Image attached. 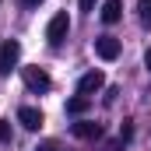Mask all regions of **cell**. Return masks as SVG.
<instances>
[{"mask_svg": "<svg viewBox=\"0 0 151 151\" xmlns=\"http://www.w3.org/2000/svg\"><path fill=\"white\" fill-rule=\"evenodd\" d=\"M67 32H70V18H67V11H56V14L49 18V25H46V39H49V46H63Z\"/></svg>", "mask_w": 151, "mask_h": 151, "instance_id": "obj_1", "label": "cell"}, {"mask_svg": "<svg viewBox=\"0 0 151 151\" xmlns=\"http://www.w3.org/2000/svg\"><path fill=\"white\" fill-rule=\"evenodd\" d=\"M18 56H21V42L18 39H7L0 46V74H11L18 67Z\"/></svg>", "mask_w": 151, "mask_h": 151, "instance_id": "obj_2", "label": "cell"}, {"mask_svg": "<svg viewBox=\"0 0 151 151\" xmlns=\"http://www.w3.org/2000/svg\"><path fill=\"white\" fill-rule=\"evenodd\" d=\"M21 77H25V84H28L32 91H49V88H53V77L46 74L42 67H25Z\"/></svg>", "mask_w": 151, "mask_h": 151, "instance_id": "obj_3", "label": "cell"}, {"mask_svg": "<svg viewBox=\"0 0 151 151\" xmlns=\"http://www.w3.org/2000/svg\"><path fill=\"white\" fill-rule=\"evenodd\" d=\"M102 84H106V74H102V70H88V74L77 81V95H88V99H91Z\"/></svg>", "mask_w": 151, "mask_h": 151, "instance_id": "obj_4", "label": "cell"}, {"mask_svg": "<svg viewBox=\"0 0 151 151\" xmlns=\"http://www.w3.org/2000/svg\"><path fill=\"white\" fill-rule=\"evenodd\" d=\"M18 123H21L25 130H39V127L46 123V116H42V109H35V106H21V109H18Z\"/></svg>", "mask_w": 151, "mask_h": 151, "instance_id": "obj_5", "label": "cell"}, {"mask_svg": "<svg viewBox=\"0 0 151 151\" xmlns=\"http://www.w3.org/2000/svg\"><path fill=\"white\" fill-rule=\"evenodd\" d=\"M95 53H99L102 60H116V56H119V39L99 35V39H95Z\"/></svg>", "mask_w": 151, "mask_h": 151, "instance_id": "obj_6", "label": "cell"}, {"mask_svg": "<svg viewBox=\"0 0 151 151\" xmlns=\"http://www.w3.org/2000/svg\"><path fill=\"white\" fill-rule=\"evenodd\" d=\"M70 134L81 137V141H91V137H102V127H99V123H91V119H81V123L70 127Z\"/></svg>", "mask_w": 151, "mask_h": 151, "instance_id": "obj_7", "label": "cell"}, {"mask_svg": "<svg viewBox=\"0 0 151 151\" xmlns=\"http://www.w3.org/2000/svg\"><path fill=\"white\" fill-rule=\"evenodd\" d=\"M119 18H123V4H119V0H106V4H102V21H106V25H116Z\"/></svg>", "mask_w": 151, "mask_h": 151, "instance_id": "obj_8", "label": "cell"}, {"mask_svg": "<svg viewBox=\"0 0 151 151\" xmlns=\"http://www.w3.org/2000/svg\"><path fill=\"white\" fill-rule=\"evenodd\" d=\"M88 106H91V99H88V95H74V99H67V113H70V116L88 113Z\"/></svg>", "mask_w": 151, "mask_h": 151, "instance_id": "obj_9", "label": "cell"}, {"mask_svg": "<svg viewBox=\"0 0 151 151\" xmlns=\"http://www.w3.org/2000/svg\"><path fill=\"white\" fill-rule=\"evenodd\" d=\"M137 18L144 28H151V0H137Z\"/></svg>", "mask_w": 151, "mask_h": 151, "instance_id": "obj_10", "label": "cell"}, {"mask_svg": "<svg viewBox=\"0 0 151 151\" xmlns=\"http://www.w3.org/2000/svg\"><path fill=\"white\" fill-rule=\"evenodd\" d=\"M119 141H123V144L134 141V123H123V127H119Z\"/></svg>", "mask_w": 151, "mask_h": 151, "instance_id": "obj_11", "label": "cell"}, {"mask_svg": "<svg viewBox=\"0 0 151 151\" xmlns=\"http://www.w3.org/2000/svg\"><path fill=\"white\" fill-rule=\"evenodd\" d=\"M35 151H63V148H60V144H56V141H42V144H39Z\"/></svg>", "mask_w": 151, "mask_h": 151, "instance_id": "obj_12", "label": "cell"}, {"mask_svg": "<svg viewBox=\"0 0 151 151\" xmlns=\"http://www.w3.org/2000/svg\"><path fill=\"white\" fill-rule=\"evenodd\" d=\"M7 141H11V127H7V123H0V144H7Z\"/></svg>", "mask_w": 151, "mask_h": 151, "instance_id": "obj_13", "label": "cell"}, {"mask_svg": "<svg viewBox=\"0 0 151 151\" xmlns=\"http://www.w3.org/2000/svg\"><path fill=\"white\" fill-rule=\"evenodd\" d=\"M119 148H123V141H113V144H106L102 151H119Z\"/></svg>", "mask_w": 151, "mask_h": 151, "instance_id": "obj_14", "label": "cell"}, {"mask_svg": "<svg viewBox=\"0 0 151 151\" xmlns=\"http://www.w3.org/2000/svg\"><path fill=\"white\" fill-rule=\"evenodd\" d=\"M81 11H95V0H81Z\"/></svg>", "mask_w": 151, "mask_h": 151, "instance_id": "obj_15", "label": "cell"}, {"mask_svg": "<svg viewBox=\"0 0 151 151\" xmlns=\"http://www.w3.org/2000/svg\"><path fill=\"white\" fill-rule=\"evenodd\" d=\"M144 67H148V74H151V49L144 53Z\"/></svg>", "mask_w": 151, "mask_h": 151, "instance_id": "obj_16", "label": "cell"}, {"mask_svg": "<svg viewBox=\"0 0 151 151\" xmlns=\"http://www.w3.org/2000/svg\"><path fill=\"white\" fill-rule=\"evenodd\" d=\"M21 4H25V7H35V4H39V0H21Z\"/></svg>", "mask_w": 151, "mask_h": 151, "instance_id": "obj_17", "label": "cell"}]
</instances>
